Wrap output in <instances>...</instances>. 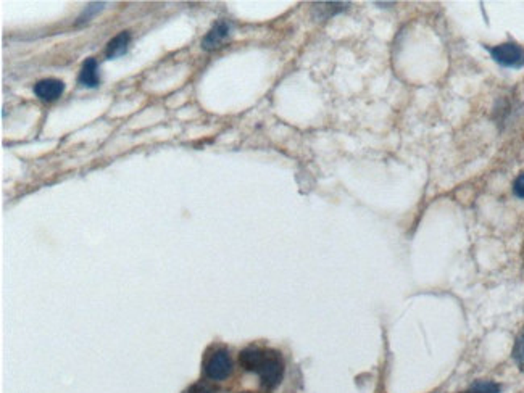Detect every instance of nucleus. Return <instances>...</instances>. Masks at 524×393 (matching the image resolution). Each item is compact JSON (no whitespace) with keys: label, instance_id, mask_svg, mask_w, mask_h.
<instances>
[{"label":"nucleus","instance_id":"9d476101","mask_svg":"<svg viewBox=\"0 0 524 393\" xmlns=\"http://www.w3.org/2000/svg\"><path fill=\"white\" fill-rule=\"evenodd\" d=\"M466 393H500V387H498L495 382L481 380L476 382Z\"/></svg>","mask_w":524,"mask_h":393},{"label":"nucleus","instance_id":"f257e3e1","mask_svg":"<svg viewBox=\"0 0 524 393\" xmlns=\"http://www.w3.org/2000/svg\"><path fill=\"white\" fill-rule=\"evenodd\" d=\"M258 376H260L262 385L267 390H273L279 385L284 374V363L281 356L276 351L264 350V356L260 367H258Z\"/></svg>","mask_w":524,"mask_h":393},{"label":"nucleus","instance_id":"7ed1b4c3","mask_svg":"<svg viewBox=\"0 0 524 393\" xmlns=\"http://www.w3.org/2000/svg\"><path fill=\"white\" fill-rule=\"evenodd\" d=\"M492 58L507 68H520L524 65V50L518 44L507 42L491 49Z\"/></svg>","mask_w":524,"mask_h":393},{"label":"nucleus","instance_id":"20e7f679","mask_svg":"<svg viewBox=\"0 0 524 393\" xmlns=\"http://www.w3.org/2000/svg\"><path fill=\"white\" fill-rule=\"evenodd\" d=\"M65 84L60 79H42L34 86V94L44 102H54L62 97Z\"/></svg>","mask_w":524,"mask_h":393},{"label":"nucleus","instance_id":"f8f14e48","mask_svg":"<svg viewBox=\"0 0 524 393\" xmlns=\"http://www.w3.org/2000/svg\"><path fill=\"white\" fill-rule=\"evenodd\" d=\"M102 8V3H90L88 8H86V12L83 13V17L79 18V22H88V19L93 17V15L95 12H99V10Z\"/></svg>","mask_w":524,"mask_h":393},{"label":"nucleus","instance_id":"1a4fd4ad","mask_svg":"<svg viewBox=\"0 0 524 393\" xmlns=\"http://www.w3.org/2000/svg\"><path fill=\"white\" fill-rule=\"evenodd\" d=\"M513 360H515L518 367L524 371V329L521 330V334L518 335L515 346H513Z\"/></svg>","mask_w":524,"mask_h":393},{"label":"nucleus","instance_id":"6e6552de","mask_svg":"<svg viewBox=\"0 0 524 393\" xmlns=\"http://www.w3.org/2000/svg\"><path fill=\"white\" fill-rule=\"evenodd\" d=\"M264 356V350L260 348H246L241 351L239 355V363L244 367L246 371L251 372H257L258 367H260L262 361Z\"/></svg>","mask_w":524,"mask_h":393},{"label":"nucleus","instance_id":"0eeeda50","mask_svg":"<svg viewBox=\"0 0 524 393\" xmlns=\"http://www.w3.org/2000/svg\"><path fill=\"white\" fill-rule=\"evenodd\" d=\"M129 42H131V34L128 33V31H123V33L115 35V38L109 42V45H106V50H105L106 58H116V57H120V55L126 54V50H128L129 47Z\"/></svg>","mask_w":524,"mask_h":393},{"label":"nucleus","instance_id":"ddd939ff","mask_svg":"<svg viewBox=\"0 0 524 393\" xmlns=\"http://www.w3.org/2000/svg\"><path fill=\"white\" fill-rule=\"evenodd\" d=\"M186 393H215V392H213L210 385L202 384V382H200V384H194L191 387V389H187Z\"/></svg>","mask_w":524,"mask_h":393},{"label":"nucleus","instance_id":"f03ea898","mask_svg":"<svg viewBox=\"0 0 524 393\" xmlns=\"http://www.w3.org/2000/svg\"><path fill=\"white\" fill-rule=\"evenodd\" d=\"M205 376L212 380H225L232 371L231 356L226 350H215L212 355H208L203 364Z\"/></svg>","mask_w":524,"mask_h":393},{"label":"nucleus","instance_id":"423d86ee","mask_svg":"<svg viewBox=\"0 0 524 393\" xmlns=\"http://www.w3.org/2000/svg\"><path fill=\"white\" fill-rule=\"evenodd\" d=\"M78 81L81 86H86V88H97L100 78L97 73V61H95V58H89L84 61Z\"/></svg>","mask_w":524,"mask_h":393},{"label":"nucleus","instance_id":"39448f33","mask_svg":"<svg viewBox=\"0 0 524 393\" xmlns=\"http://www.w3.org/2000/svg\"><path fill=\"white\" fill-rule=\"evenodd\" d=\"M231 33V24L226 22H218L216 24H213V28L208 31V34L203 38L202 47L207 50H213L225 42L228 39V35Z\"/></svg>","mask_w":524,"mask_h":393},{"label":"nucleus","instance_id":"9b49d317","mask_svg":"<svg viewBox=\"0 0 524 393\" xmlns=\"http://www.w3.org/2000/svg\"><path fill=\"white\" fill-rule=\"evenodd\" d=\"M513 192H515L516 197H520L524 200V171L516 177L515 182H513Z\"/></svg>","mask_w":524,"mask_h":393}]
</instances>
